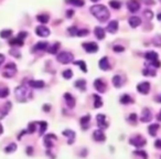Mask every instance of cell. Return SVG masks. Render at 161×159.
Instances as JSON below:
<instances>
[{"label": "cell", "instance_id": "obj_8", "mask_svg": "<svg viewBox=\"0 0 161 159\" xmlns=\"http://www.w3.org/2000/svg\"><path fill=\"white\" fill-rule=\"evenodd\" d=\"M127 8L130 12L135 14L137 11L140 9V3L137 1V0H128V2H127Z\"/></svg>", "mask_w": 161, "mask_h": 159}, {"label": "cell", "instance_id": "obj_6", "mask_svg": "<svg viewBox=\"0 0 161 159\" xmlns=\"http://www.w3.org/2000/svg\"><path fill=\"white\" fill-rule=\"evenodd\" d=\"M83 48L87 53H95L98 51V45L95 42H85L83 43Z\"/></svg>", "mask_w": 161, "mask_h": 159}, {"label": "cell", "instance_id": "obj_41", "mask_svg": "<svg viewBox=\"0 0 161 159\" xmlns=\"http://www.w3.org/2000/svg\"><path fill=\"white\" fill-rule=\"evenodd\" d=\"M109 6H110L113 9H119L120 6H121V3H120L118 0H112V1L109 2Z\"/></svg>", "mask_w": 161, "mask_h": 159}, {"label": "cell", "instance_id": "obj_26", "mask_svg": "<svg viewBox=\"0 0 161 159\" xmlns=\"http://www.w3.org/2000/svg\"><path fill=\"white\" fill-rule=\"evenodd\" d=\"M159 124H152L150 126L148 127V132L150 134V136H156L157 135V130L159 129Z\"/></svg>", "mask_w": 161, "mask_h": 159}, {"label": "cell", "instance_id": "obj_53", "mask_svg": "<svg viewBox=\"0 0 161 159\" xmlns=\"http://www.w3.org/2000/svg\"><path fill=\"white\" fill-rule=\"evenodd\" d=\"M155 147L158 149H161V139H157L155 142Z\"/></svg>", "mask_w": 161, "mask_h": 159}, {"label": "cell", "instance_id": "obj_59", "mask_svg": "<svg viewBox=\"0 0 161 159\" xmlns=\"http://www.w3.org/2000/svg\"><path fill=\"white\" fill-rule=\"evenodd\" d=\"M144 1H145L146 3H148V5H152V3H153L152 0H144Z\"/></svg>", "mask_w": 161, "mask_h": 159}, {"label": "cell", "instance_id": "obj_50", "mask_svg": "<svg viewBox=\"0 0 161 159\" xmlns=\"http://www.w3.org/2000/svg\"><path fill=\"white\" fill-rule=\"evenodd\" d=\"M27 36H28V33L25 32V31H22V32H19V34H18V37H17V38H19V39H21V40H23L25 38H27Z\"/></svg>", "mask_w": 161, "mask_h": 159}, {"label": "cell", "instance_id": "obj_4", "mask_svg": "<svg viewBox=\"0 0 161 159\" xmlns=\"http://www.w3.org/2000/svg\"><path fill=\"white\" fill-rule=\"evenodd\" d=\"M17 73V66L13 63H9L6 65L5 71H3L2 75L5 77H12L14 76V74Z\"/></svg>", "mask_w": 161, "mask_h": 159}, {"label": "cell", "instance_id": "obj_57", "mask_svg": "<svg viewBox=\"0 0 161 159\" xmlns=\"http://www.w3.org/2000/svg\"><path fill=\"white\" fill-rule=\"evenodd\" d=\"M18 53H19V52H16V51H11V54L14 55V56H18V58H19L20 54H18Z\"/></svg>", "mask_w": 161, "mask_h": 159}, {"label": "cell", "instance_id": "obj_34", "mask_svg": "<svg viewBox=\"0 0 161 159\" xmlns=\"http://www.w3.org/2000/svg\"><path fill=\"white\" fill-rule=\"evenodd\" d=\"M36 18H38V21H40L41 23H47V22H49V16H48V14H39Z\"/></svg>", "mask_w": 161, "mask_h": 159}, {"label": "cell", "instance_id": "obj_7", "mask_svg": "<svg viewBox=\"0 0 161 159\" xmlns=\"http://www.w3.org/2000/svg\"><path fill=\"white\" fill-rule=\"evenodd\" d=\"M36 33L39 37H42V38H45V37H49L51 31H50L49 28L44 27V25H39L36 29Z\"/></svg>", "mask_w": 161, "mask_h": 159}, {"label": "cell", "instance_id": "obj_38", "mask_svg": "<svg viewBox=\"0 0 161 159\" xmlns=\"http://www.w3.org/2000/svg\"><path fill=\"white\" fill-rule=\"evenodd\" d=\"M8 95H9V88L7 87L0 88V99H5Z\"/></svg>", "mask_w": 161, "mask_h": 159}, {"label": "cell", "instance_id": "obj_37", "mask_svg": "<svg viewBox=\"0 0 161 159\" xmlns=\"http://www.w3.org/2000/svg\"><path fill=\"white\" fill-rule=\"evenodd\" d=\"M67 2L73 6H76V7H82V6H84V1H83V0H67Z\"/></svg>", "mask_w": 161, "mask_h": 159}, {"label": "cell", "instance_id": "obj_44", "mask_svg": "<svg viewBox=\"0 0 161 159\" xmlns=\"http://www.w3.org/2000/svg\"><path fill=\"white\" fill-rule=\"evenodd\" d=\"M127 121H128L129 123H131V124H135L137 122V115L132 113V114H130V115H129V117L127 118Z\"/></svg>", "mask_w": 161, "mask_h": 159}, {"label": "cell", "instance_id": "obj_18", "mask_svg": "<svg viewBox=\"0 0 161 159\" xmlns=\"http://www.w3.org/2000/svg\"><path fill=\"white\" fill-rule=\"evenodd\" d=\"M90 115H85L81 118V126L83 129H86L90 127Z\"/></svg>", "mask_w": 161, "mask_h": 159}, {"label": "cell", "instance_id": "obj_47", "mask_svg": "<svg viewBox=\"0 0 161 159\" xmlns=\"http://www.w3.org/2000/svg\"><path fill=\"white\" fill-rule=\"evenodd\" d=\"M88 34V30L84 29V30H77V37H86Z\"/></svg>", "mask_w": 161, "mask_h": 159}, {"label": "cell", "instance_id": "obj_36", "mask_svg": "<svg viewBox=\"0 0 161 159\" xmlns=\"http://www.w3.org/2000/svg\"><path fill=\"white\" fill-rule=\"evenodd\" d=\"M48 49V43L47 42H39L34 47V50H47Z\"/></svg>", "mask_w": 161, "mask_h": 159}, {"label": "cell", "instance_id": "obj_28", "mask_svg": "<svg viewBox=\"0 0 161 159\" xmlns=\"http://www.w3.org/2000/svg\"><path fill=\"white\" fill-rule=\"evenodd\" d=\"M120 103L121 104H129V103H132V99L129 95L127 94H124L121 97H120Z\"/></svg>", "mask_w": 161, "mask_h": 159}, {"label": "cell", "instance_id": "obj_27", "mask_svg": "<svg viewBox=\"0 0 161 159\" xmlns=\"http://www.w3.org/2000/svg\"><path fill=\"white\" fill-rule=\"evenodd\" d=\"M93 99H94V107H95V108H99V107H102V105H103V101H102L101 96H98L97 94H94Z\"/></svg>", "mask_w": 161, "mask_h": 159}, {"label": "cell", "instance_id": "obj_23", "mask_svg": "<svg viewBox=\"0 0 161 159\" xmlns=\"http://www.w3.org/2000/svg\"><path fill=\"white\" fill-rule=\"evenodd\" d=\"M112 81H113V84H114L115 87H120V86L124 84V80L120 75H115V76L113 77Z\"/></svg>", "mask_w": 161, "mask_h": 159}, {"label": "cell", "instance_id": "obj_48", "mask_svg": "<svg viewBox=\"0 0 161 159\" xmlns=\"http://www.w3.org/2000/svg\"><path fill=\"white\" fill-rule=\"evenodd\" d=\"M153 43H155V45H157V47H160L161 45V37L157 36L156 38L153 39Z\"/></svg>", "mask_w": 161, "mask_h": 159}, {"label": "cell", "instance_id": "obj_31", "mask_svg": "<svg viewBox=\"0 0 161 159\" xmlns=\"http://www.w3.org/2000/svg\"><path fill=\"white\" fill-rule=\"evenodd\" d=\"M10 44L11 45H18V47H22L23 45V40L19 38H14L10 40Z\"/></svg>", "mask_w": 161, "mask_h": 159}, {"label": "cell", "instance_id": "obj_16", "mask_svg": "<svg viewBox=\"0 0 161 159\" xmlns=\"http://www.w3.org/2000/svg\"><path fill=\"white\" fill-rule=\"evenodd\" d=\"M64 99H65L66 104H67V106L70 107V108H73V107L75 106V99H74V97L70 93L64 94Z\"/></svg>", "mask_w": 161, "mask_h": 159}, {"label": "cell", "instance_id": "obj_63", "mask_svg": "<svg viewBox=\"0 0 161 159\" xmlns=\"http://www.w3.org/2000/svg\"><path fill=\"white\" fill-rule=\"evenodd\" d=\"M92 1H94V2H96V1H98V0H92Z\"/></svg>", "mask_w": 161, "mask_h": 159}, {"label": "cell", "instance_id": "obj_52", "mask_svg": "<svg viewBox=\"0 0 161 159\" xmlns=\"http://www.w3.org/2000/svg\"><path fill=\"white\" fill-rule=\"evenodd\" d=\"M68 31H70V33H71L72 36H76V34H77V29L75 27L70 28V29H68Z\"/></svg>", "mask_w": 161, "mask_h": 159}, {"label": "cell", "instance_id": "obj_32", "mask_svg": "<svg viewBox=\"0 0 161 159\" xmlns=\"http://www.w3.org/2000/svg\"><path fill=\"white\" fill-rule=\"evenodd\" d=\"M73 63L76 64V65H79V68H81V70H82L84 73L87 72V68H86V64H85L84 61H76V62H73Z\"/></svg>", "mask_w": 161, "mask_h": 159}, {"label": "cell", "instance_id": "obj_54", "mask_svg": "<svg viewBox=\"0 0 161 159\" xmlns=\"http://www.w3.org/2000/svg\"><path fill=\"white\" fill-rule=\"evenodd\" d=\"M5 55L3 54H1V53H0V65H1V64L3 63V62H5Z\"/></svg>", "mask_w": 161, "mask_h": 159}, {"label": "cell", "instance_id": "obj_9", "mask_svg": "<svg viewBox=\"0 0 161 159\" xmlns=\"http://www.w3.org/2000/svg\"><path fill=\"white\" fill-rule=\"evenodd\" d=\"M137 90L141 94H148L150 91V83L149 82H141L137 85Z\"/></svg>", "mask_w": 161, "mask_h": 159}, {"label": "cell", "instance_id": "obj_15", "mask_svg": "<svg viewBox=\"0 0 161 159\" xmlns=\"http://www.w3.org/2000/svg\"><path fill=\"white\" fill-rule=\"evenodd\" d=\"M93 137L96 142H104V140L106 139V136H105V134L103 133L102 129H97V130H95V132L93 133Z\"/></svg>", "mask_w": 161, "mask_h": 159}, {"label": "cell", "instance_id": "obj_2", "mask_svg": "<svg viewBox=\"0 0 161 159\" xmlns=\"http://www.w3.org/2000/svg\"><path fill=\"white\" fill-rule=\"evenodd\" d=\"M14 95H16L17 101L23 103V102H27L31 97V92L27 86L20 85L14 90Z\"/></svg>", "mask_w": 161, "mask_h": 159}, {"label": "cell", "instance_id": "obj_22", "mask_svg": "<svg viewBox=\"0 0 161 159\" xmlns=\"http://www.w3.org/2000/svg\"><path fill=\"white\" fill-rule=\"evenodd\" d=\"M94 33H95L96 38L98 40H103L105 38V30L101 27H96L95 30H94Z\"/></svg>", "mask_w": 161, "mask_h": 159}, {"label": "cell", "instance_id": "obj_39", "mask_svg": "<svg viewBox=\"0 0 161 159\" xmlns=\"http://www.w3.org/2000/svg\"><path fill=\"white\" fill-rule=\"evenodd\" d=\"M134 154L137 155V156H140L142 159H148V155L145 150H135Z\"/></svg>", "mask_w": 161, "mask_h": 159}, {"label": "cell", "instance_id": "obj_1", "mask_svg": "<svg viewBox=\"0 0 161 159\" xmlns=\"http://www.w3.org/2000/svg\"><path fill=\"white\" fill-rule=\"evenodd\" d=\"M90 14L95 17L96 19L101 22H105L109 19L110 14L109 10L105 7L104 5H94L90 7Z\"/></svg>", "mask_w": 161, "mask_h": 159}, {"label": "cell", "instance_id": "obj_5", "mask_svg": "<svg viewBox=\"0 0 161 159\" xmlns=\"http://www.w3.org/2000/svg\"><path fill=\"white\" fill-rule=\"evenodd\" d=\"M129 143H130V145L136 146V147L140 148V147L146 145V139L142 137V136L137 135V136H134V137H131L130 139H129Z\"/></svg>", "mask_w": 161, "mask_h": 159}, {"label": "cell", "instance_id": "obj_35", "mask_svg": "<svg viewBox=\"0 0 161 159\" xmlns=\"http://www.w3.org/2000/svg\"><path fill=\"white\" fill-rule=\"evenodd\" d=\"M39 126H40V135H43L45 129L48 128V124L47 122H39Z\"/></svg>", "mask_w": 161, "mask_h": 159}, {"label": "cell", "instance_id": "obj_60", "mask_svg": "<svg viewBox=\"0 0 161 159\" xmlns=\"http://www.w3.org/2000/svg\"><path fill=\"white\" fill-rule=\"evenodd\" d=\"M157 118H158L159 122H161V111L159 112V114H158V116H157Z\"/></svg>", "mask_w": 161, "mask_h": 159}, {"label": "cell", "instance_id": "obj_14", "mask_svg": "<svg viewBox=\"0 0 161 159\" xmlns=\"http://www.w3.org/2000/svg\"><path fill=\"white\" fill-rule=\"evenodd\" d=\"M62 134L68 138V140H67L68 145H72L74 139H75V133H74L73 130H71V129H65V130H63Z\"/></svg>", "mask_w": 161, "mask_h": 159}, {"label": "cell", "instance_id": "obj_56", "mask_svg": "<svg viewBox=\"0 0 161 159\" xmlns=\"http://www.w3.org/2000/svg\"><path fill=\"white\" fill-rule=\"evenodd\" d=\"M50 108H51V107H50V105H44V107H43V110L45 111V112H49Z\"/></svg>", "mask_w": 161, "mask_h": 159}, {"label": "cell", "instance_id": "obj_42", "mask_svg": "<svg viewBox=\"0 0 161 159\" xmlns=\"http://www.w3.org/2000/svg\"><path fill=\"white\" fill-rule=\"evenodd\" d=\"M85 85H86V82H85L84 80H79V81H76L75 82V86L79 88H81V90H85Z\"/></svg>", "mask_w": 161, "mask_h": 159}, {"label": "cell", "instance_id": "obj_46", "mask_svg": "<svg viewBox=\"0 0 161 159\" xmlns=\"http://www.w3.org/2000/svg\"><path fill=\"white\" fill-rule=\"evenodd\" d=\"M142 74H144V75H150V76H155V75H156V72L152 71V70H150V69H146V70H144Z\"/></svg>", "mask_w": 161, "mask_h": 159}, {"label": "cell", "instance_id": "obj_25", "mask_svg": "<svg viewBox=\"0 0 161 159\" xmlns=\"http://www.w3.org/2000/svg\"><path fill=\"white\" fill-rule=\"evenodd\" d=\"M10 110H11V103H10V102H8V103H6V104L3 105L2 110L0 111V112H1V116H0V117H1V118L5 117V116L8 114V112Z\"/></svg>", "mask_w": 161, "mask_h": 159}, {"label": "cell", "instance_id": "obj_19", "mask_svg": "<svg viewBox=\"0 0 161 159\" xmlns=\"http://www.w3.org/2000/svg\"><path fill=\"white\" fill-rule=\"evenodd\" d=\"M128 22H129V25H130V27L137 28L141 25V19H140L139 17H130Z\"/></svg>", "mask_w": 161, "mask_h": 159}, {"label": "cell", "instance_id": "obj_58", "mask_svg": "<svg viewBox=\"0 0 161 159\" xmlns=\"http://www.w3.org/2000/svg\"><path fill=\"white\" fill-rule=\"evenodd\" d=\"M156 101L158 102V103H161V94H159L158 96L156 97Z\"/></svg>", "mask_w": 161, "mask_h": 159}, {"label": "cell", "instance_id": "obj_45", "mask_svg": "<svg viewBox=\"0 0 161 159\" xmlns=\"http://www.w3.org/2000/svg\"><path fill=\"white\" fill-rule=\"evenodd\" d=\"M144 16H145V18H147V19H152L153 18V14L151 10H145L144 11Z\"/></svg>", "mask_w": 161, "mask_h": 159}, {"label": "cell", "instance_id": "obj_43", "mask_svg": "<svg viewBox=\"0 0 161 159\" xmlns=\"http://www.w3.org/2000/svg\"><path fill=\"white\" fill-rule=\"evenodd\" d=\"M36 123H30L29 126H28L27 132L29 133V134H33V133L36 132Z\"/></svg>", "mask_w": 161, "mask_h": 159}, {"label": "cell", "instance_id": "obj_61", "mask_svg": "<svg viewBox=\"0 0 161 159\" xmlns=\"http://www.w3.org/2000/svg\"><path fill=\"white\" fill-rule=\"evenodd\" d=\"M2 132H3V128H2V126H1V125H0V135L2 134Z\"/></svg>", "mask_w": 161, "mask_h": 159}, {"label": "cell", "instance_id": "obj_30", "mask_svg": "<svg viewBox=\"0 0 161 159\" xmlns=\"http://www.w3.org/2000/svg\"><path fill=\"white\" fill-rule=\"evenodd\" d=\"M16 150H17V144H14V143L10 144V145H8L5 148V151L7 154H11V153H13V151H16Z\"/></svg>", "mask_w": 161, "mask_h": 159}, {"label": "cell", "instance_id": "obj_13", "mask_svg": "<svg viewBox=\"0 0 161 159\" xmlns=\"http://www.w3.org/2000/svg\"><path fill=\"white\" fill-rule=\"evenodd\" d=\"M94 86L97 91H98L99 93H104L105 91H106V84L104 83V81L101 79H97L95 80V82H94Z\"/></svg>", "mask_w": 161, "mask_h": 159}, {"label": "cell", "instance_id": "obj_3", "mask_svg": "<svg viewBox=\"0 0 161 159\" xmlns=\"http://www.w3.org/2000/svg\"><path fill=\"white\" fill-rule=\"evenodd\" d=\"M57 61L62 64H68L72 63L74 61V55L72 54L71 52H67V51H63V52H60L56 56Z\"/></svg>", "mask_w": 161, "mask_h": 159}, {"label": "cell", "instance_id": "obj_11", "mask_svg": "<svg viewBox=\"0 0 161 159\" xmlns=\"http://www.w3.org/2000/svg\"><path fill=\"white\" fill-rule=\"evenodd\" d=\"M96 119H97V125H98V127L101 129H105L108 127V124L106 122V116L104 114H98Z\"/></svg>", "mask_w": 161, "mask_h": 159}, {"label": "cell", "instance_id": "obj_55", "mask_svg": "<svg viewBox=\"0 0 161 159\" xmlns=\"http://www.w3.org/2000/svg\"><path fill=\"white\" fill-rule=\"evenodd\" d=\"M32 150H33L32 147H28V148H27V153H28V155H31V154H32Z\"/></svg>", "mask_w": 161, "mask_h": 159}, {"label": "cell", "instance_id": "obj_51", "mask_svg": "<svg viewBox=\"0 0 161 159\" xmlns=\"http://www.w3.org/2000/svg\"><path fill=\"white\" fill-rule=\"evenodd\" d=\"M124 47H120V45H115L114 47V51L115 52H123L124 51Z\"/></svg>", "mask_w": 161, "mask_h": 159}, {"label": "cell", "instance_id": "obj_21", "mask_svg": "<svg viewBox=\"0 0 161 159\" xmlns=\"http://www.w3.org/2000/svg\"><path fill=\"white\" fill-rule=\"evenodd\" d=\"M99 68H101L103 71H107V70L109 69V62H108V59L106 58V56H104V58H102L101 60H99V63H98Z\"/></svg>", "mask_w": 161, "mask_h": 159}, {"label": "cell", "instance_id": "obj_62", "mask_svg": "<svg viewBox=\"0 0 161 159\" xmlns=\"http://www.w3.org/2000/svg\"><path fill=\"white\" fill-rule=\"evenodd\" d=\"M157 18H158V20H159V21H161V12L158 14V17H157Z\"/></svg>", "mask_w": 161, "mask_h": 159}, {"label": "cell", "instance_id": "obj_33", "mask_svg": "<svg viewBox=\"0 0 161 159\" xmlns=\"http://www.w3.org/2000/svg\"><path fill=\"white\" fill-rule=\"evenodd\" d=\"M62 76L65 80H70V79H72V76H73V72H72V70L67 69V70H65V71H63Z\"/></svg>", "mask_w": 161, "mask_h": 159}, {"label": "cell", "instance_id": "obj_12", "mask_svg": "<svg viewBox=\"0 0 161 159\" xmlns=\"http://www.w3.org/2000/svg\"><path fill=\"white\" fill-rule=\"evenodd\" d=\"M52 139L56 140L57 137L55 136V135H53V134H49V135H47V136L44 137V145H45V147H47V148H52V147H53L54 143L52 142Z\"/></svg>", "mask_w": 161, "mask_h": 159}, {"label": "cell", "instance_id": "obj_24", "mask_svg": "<svg viewBox=\"0 0 161 159\" xmlns=\"http://www.w3.org/2000/svg\"><path fill=\"white\" fill-rule=\"evenodd\" d=\"M145 58L147 59L148 61H155L158 60V53L155 52V51H148L147 53L145 54Z\"/></svg>", "mask_w": 161, "mask_h": 159}, {"label": "cell", "instance_id": "obj_40", "mask_svg": "<svg viewBox=\"0 0 161 159\" xmlns=\"http://www.w3.org/2000/svg\"><path fill=\"white\" fill-rule=\"evenodd\" d=\"M10 36H12V31L11 30H2L1 32H0V37L3 39L9 38Z\"/></svg>", "mask_w": 161, "mask_h": 159}, {"label": "cell", "instance_id": "obj_49", "mask_svg": "<svg viewBox=\"0 0 161 159\" xmlns=\"http://www.w3.org/2000/svg\"><path fill=\"white\" fill-rule=\"evenodd\" d=\"M150 64H151V65H152V66H155V68H160V65H161V63H160V62H159V60L151 61Z\"/></svg>", "mask_w": 161, "mask_h": 159}, {"label": "cell", "instance_id": "obj_17", "mask_svg": "<svg viewBox=\"0 0 161 159\" xmlns=\"http://www.w3.org/2000/svg\"><path fill=\"white\" fill-rule=\"evenodd\" d=\"M29 85H30L32 88H42L44 87V82L41 81V80H32L29 82Z\"/></svg>", "mask_w": 161, "mask_h": 159}, {"label": "cell", "instance_id": "obj_10", "mask_svg": "<svg viewBox=\"0 0 161 159\" xmlns=\"http://www.w3.org/2000/svg\"><path fill=\"white\" fill-rule=\"evenodd\" d=\"M151 119H152V114H151L150 110H149V108H144L141 113L140 121H141L142 123H149Z\"/></svg>", "mask_w": 161, "mask_h": 159}, {"label": "cell", "instance_id": "obj_29", "mask_svg": "<svg viewBox=\"0 0 161 159\" xmlns=\"http://www.w3.org/2000/svg\"><path fill=\"white\" fill-rule=\"evenodd\" d=\"M59 48H60V43L59 42H56V43H54L52 45V47H48V51H49V53H51V54H55V53L57 52V50H59Z\"/></svg>", "mask_w": 161, "mask_h": 159}, {"label": "cell", "instance_id": "obj_20", "mask_svg": "<svg viewBox=\"0 0 161 159\" xmlns=\"http://www.w3.org/2000/svg\"><path fill=\"white\" fill-rule=\"evenodd\" d=\"M117 30H118V22L116 20H113V21L109 22L108 25H107V31L109 33H115Z\"/></svg>", "mask_w": 161, "mask_h": 159}]
</instances>
